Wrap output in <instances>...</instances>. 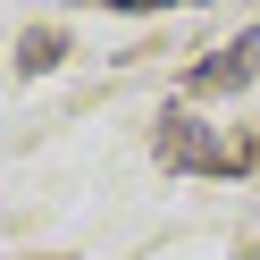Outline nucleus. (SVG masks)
Here are the masks:
<instances>
[{"label": "nucleus", "instance_id": "nucleus-2", "mask_svg": "<svg viewBox=\"0 0 260 260\" xmlns=\"http://www.w3.org/2000/svg\"><path fill=\"white\" fill-rule=\"evenodd\" d=\"M252 68H260V34H243V42H226V51L210 59V68L193 76V84H202V92H218V84H243Z\"/></svg>", "mask_w": 260, "mask_h": 260}, {"label": "nucleus", "instance_id": "nucleus-1", "mask_svg": "<svg viewBox=\"0 0 260 260\" xmlns=\"http://www.w3.org/2000/svg\"><path fill=\"white\" fill-rule=\"evenodd\" d=\"M159 159H168V168L243 176V168H252V143H210V126H202V118H168V126H159Z\"/></svg>", "mask_w": 260, "mask_h": 260}, {"label": "nucleus", "instance_id": "nucleus-3", "mask_svg": "<svg viewBox=\"0 0 260 260\" xmlns=\"http://www.w3.org/2000/svg\"><path fill=\"white\" fill-rule=\"evenodd\" d=\"M109 9H159V0H109Z\"/></svg>", "mask_w": 260, "mask_h": 260}]
</instances>
